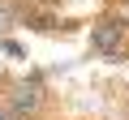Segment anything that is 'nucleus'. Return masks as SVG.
I'll list each match as a JSON object with an SVG mask.
<instances>
[{
  "label": "nucleus",
  "mask_w": 129,
  "mask_h": 120,
  "mask_svg": "<svg viewBox=\"0 0 129 120\" xmlns=\"http://www.w3.org/2000/svg\"><path fill=\"white\" fill-rule=\"evenodd\" d=\"M86 39H90V51L112 60V65H120V60H129V22L112 9L95 13V22H86Z\"/></svg>",
  "instance_id": "1"
},
{
  "label": "nucleus",
  "mask_w": 129,
  "mask_h": 120,
  "mask_svg": "<svg viewBox=\"0 0 129 120\" xmlns=\"http://www.w3.org/2000/svg\"><path fill=\"white\" fill-rule=\"evenodd\" d=\"M5 107L13 116H52V90L39 73H26V77H9L5 86Z\"/></svg>",
  "instance_id": "2"
},
{
  "label": "nucleus",
  "mask_w": 129,
  "mask_h": 120,
  "mask_svg": "<svg viewBox=\"0 0 129 120\" xmlns=\"http://www.w3.org/2000/svg\"><path fill=\"white\" fill-rule=\"evenodd\" d=\"M9 30H17V0H0V39H9Z\"/></svg>",
  "instance_id": "3"
},
{
  "label": "nucleus",
  "mask_w": 129,
  "mask_h": 120,
  "mask_svg": "<svg viewBox=\"0 0 129 120\" xmlns=\"http://www.w3.org/2000/svg\"><path fill=\"white\" fill-rule=\"evenodd\" d=\"M103 9H112V13H120V17L129 22V0H108V5H103Z\"/></svg>",
  "instance_id": "4"
},
{
  "label": "nucleus",
  "mask_w": 129,
  "mask_h": 120,
  "mask_svg": "<svg viewBox=\"0 0 129 120\" xmlns=\"http://www.w3.org/2000/svg\"><path fill=\"white\" fill-rule=\"evenodd\" d=\"M22 5H39V9H60V5H69V0H22Z\"/></svg>",
  "instance_id": "5"
},
{
  "label": "nucleus",
  "mask_w": 129,
  "mask_h": 120,
  "mask_svg": "<svg viewBox=\"0 0 129 120\" xmlns=\"http://www.w3.org/2000/svg\"><path fill=\"white\" fill-rule=\"evenodd\" d=\"M0 47H5L9 56H22V43H17V39H0Z\"/></svg>",
  "instance_id": "6"
},
{
  "label": "nucleus",
  "mask_w": 129,
  "mask_h": 120,
  "mask_svg": "<svg viewBox=\"0 0 129 120\" xmlns=\"http://www.w3.org/2000/svg\"><path fill=\"white\" fill-rule=\"evenodd\" d=\"M9 77H13V73H9V65H5V60H0V94H5V86H9Z\"/></svg>",
  "instance_id": "7"
},
{
  "label": "nucleus",
  "mask_w": 129,
  "mask_h": 120,
  "mask_svg": "<svg viewBox=\"0 0 129 120\" xmlns=\"http://www.w3.org/2000/svg\"><path fill=\"white\" fill-rule=\"evenodd\" d=\"M0 120H13V111L5 107V99H0Z\"/></svg>",
  "instance_id": "8"
}]
</instances>
